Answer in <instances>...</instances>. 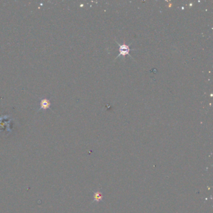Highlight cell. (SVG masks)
<instances>
[{
  "mask_svg": "<svg viewBox=\"0 0 213 213\" xmlns=\"http://www.w3.org/2000/svg\"><path fill=\"white\" fill-rule=\"evenodd\" d=\"M129 48L128 46L126 45L125 44H123V45H121L120 46V48H119V55H118V56H123L124 57H125L127 54H128L129 52Z\"/></svg>",
  "mask_w": 213,
  "mask_h": 213,
  "instance_id": "7a4b0ae2",
  "label": "cell"
},
{
  "mask_svg": "<svg viewBox=\"0 0 213 213\" xmlns=\"http://www.w3.org/2000/svg\"><path fill=\"white\" fill-rule=\"evenodd\" d=\"M50 108H51V102H50L49 99L47 98H44L40 101L39 110H49Z\"/></svg>",
  "mask_w": 213,
  "mask_h": 213,
  "instance_id": "6da1fadb",
  "label": "cell"
}]
</instances>
